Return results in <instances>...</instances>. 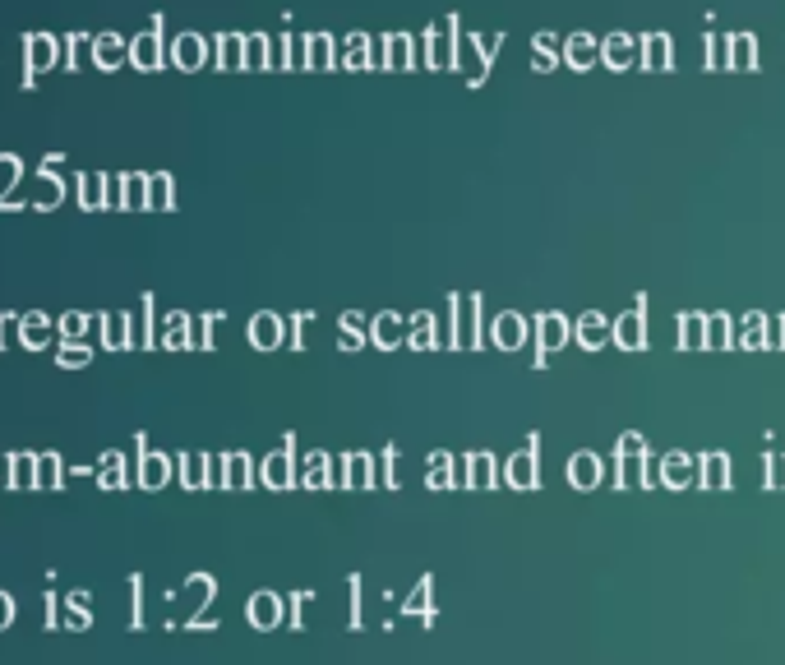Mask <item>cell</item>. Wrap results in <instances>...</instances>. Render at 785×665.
<instances>
[{"instance_id":"1","label":"cell","mask_w":785,"mask_h":665,"mask_svg":"<svg viewBox=\"0 0 785 665\" xmlns=\"http://www.w3.org/2000/svg\"><path fill=\"white\" fill-rule=\"evenodd\" d=\"M615 485H656V476L647 472V444H642L638 435H624V439H619Z\"/></svg>"},{"instance_id":"2","label":"cell","mask_w":785,"mask_h":665,"mask_svg":"<svg viewBox=\"0 0 785 665\" xmlns=\"http://www.w3.org/2000/svg\"><path fill=\"white\" fill-rule=\"evenodd\" d=\"M656 485H665V490H689V485H698V462H693L689 453H665L661 472H656Z\"/></svg>"},{"instance_id":"3","label":"cell","mask_w":785,"mask_h":665,"mask_svg":"<svg viewBox=\"0 0 785 665\" xmlns=\"http://www.w3.org/2000/svg\"><path fill=\"white\" fill-rule=\"evenodd\" d=\"M504 485H513V490H536V485H541V472H536V444H527L522 453H513V458L504 462Z\"/></svg>"},{"instance_id":"4","label":"cell","mask_w":785,"mask_h":665,"mask_svg":"<svg viewBox=\"0 0 785 665\" xmlns=\"http://www.w3.org/2000/svg\"><path fill=\"white\" fill-rule=\"evenodd\" d=\"M462 485L495 490V485H499V462L490 458V453H467V462H462Z\"/></svg>"},{"instance_id":"5","label":"cell","mask_w":785,"mask_h":665,"mask_svg":"<svg viewBox=\"0 0 785 665\" xmlns=\"http://www.w3.org/2000/svg\"><path fill=\"white\" fill-rule=\"evenodd\" d=\"M568 481H573V490H596V485L605 481V462L596 458V453H573V462H568Z\"/></svg>"},{"instance_id":"6","label":"cell","mask_w":785,"mask_h":665,"mask_svg":"<svg viewBox=\"0 0 785 665\" xmlns=\"http://www.w3.org/2000/svg\"><path fill=\"white\" fill-rule=\"evenodd\" d=\"M698 485L702 490H730V458H725V453H702Z\"/></svg>"},{"instance_id":"7","label":"cell","mask_w":785,"mask_h":665,"mask_svg":"<svg viewBox=\"0 0 785 665\" xmlns=\"http://www.w3.org/2000/svg\"><path fill=\"white\" fill-rule=\"evenodd\" d=\"M615 342L628 351L647 347V324H642V310H628V315L615 319Z\"/></svg>"},{"instance_id":"8","label":"cell","mask_w":785,"mask_h":665,"mask_svg":"<svg viewBox=\"0 0 785 665\" xmlns=\"http://www.w3.org/2000/svg\"><path fill=\"white\" fill-rule=\"evenodd\" d=\"M342 485H351V490L375 485V458H370V453H351V458L342 462Z\"/></svg>"},{"instance_id":"9","label":"cell","mask_w":785,"mask_h":665,"mask_svg":"<svg viewBox=\"0 0 785 665\" xmlns=\"http://www.w3.org/2000/svg\"><path fill=\"white\" fill-rule=\"evenodd\" d=\"M250 624L254 629H278L282 624V601L273 592H259L250 601Z\"/></svg>"},{"instance_id":"10","label":"cell","mask_w":785,"mask_h":665,"mask_svg":"<svg viewBox=\"0 0 785 665\" xmlns=\"http://www.w3.org/2000/svg\"><path fill=\"white\" fill-rule=\"evenodd\" d=\"M610 338H615V324H610L605 315H582L578 319V342L587 351H596L601 342H610Z\"/></svg>"},{"instance_id":"11","label":"cell","mask_w":785,"mask_h":665,"mask_svg":"<svg viewBox=\"0 0 785 665\" xmlns=\"http://www.w3.org/2000/svg\"><path fill=\"white\" fill-rule=\"evenodd\" d=\"M425 485H430V490H453V485H462L458 462L448 458V453H435V458H430V472H425Z\"/></svg>"},{"instance_id":"12","label":"cell","mask_w":785,"mask_h":665,"mask_svg":"<svg viewBox=\"0 0 785 665\" xmlns=\"http://www.w3.org/2000/svg\"><path fill=\"white\" fill-rule=\"evenodd\" d=\"M495 342L504 351L522 347V342H527V319H522V315H499L495 319Z\"/></svg>"},{"instance_id":"13","label":"cell","mask_w":785,"mask_h":665,"mask_svg":"<svg viewBox=\"0 0 785 665\" xmlns=\"http://www.w3.org/2000/svg\"><path fill=\"white\" fill-rule=\"evenodd\" d=\"M264 485H273V490H287V485H296V476H291V453L282 448V453H273V458L264 462Z\"/></svg>"},{"instance_id":"14","label":"cell","mask_w":785,"mask_h":665,"mask_svg":"<svg viewBox=\"0 0 785 665\" xmlns=\"http://www.w3.org/2000/svg\"><path fill=\"white\" fill-rule=\"evenodd\" d=\"M536 328H541V351H555V347H564V342H568V333H573V324H568L564 315H545Z\"/></svg>"},{"instance_id":"15","label":"cell","mask_w":785,"mask_h":665,"mask_svg":"<svg viewBox=\"0 0 785 665\" xmlns=\"http://www.w3.org/2000/svg\"><path fill=\"white\" fill-rule=\"evenodd\" d=\"M301 485H310V490H324V485H333V462H328L324 453H314L310 467H305V481Z\"/></svg>"},{"instance_id":"16","label":"cell","mask_w":785,"mask_h":665,"mask_svg":"<svg viewBox=\"0 0 785 665\" xmlns=\"http://www.w3.org/2000/svg\"><path fill=\"white\" fill-rule=\"evenodd\" d=\"M398 328H402L398 315H379L375 319V342H379V347H398V342H402Z\"/></svg>"},{"instance_id":"17","label":"cell","mask_w":785,"mask_h":665,"mask_svg":"<svg viewBox=\"0 0 785 665\" xmlns=\"http://www.w3.org/2000/svg\"><path fill=\"white\" fill-rule=\"evenodd\" d=\"M435 319L430 315H416L411 319V347H435Z\"/></svg>"},{"instance_id":"18","label":"cell","mask_w":785,"mask_h":665,"mask_svg":"<svg viewBox=\"0 0 785 665\" xmlns=\"http://www.w3.org/2000/svg\"><path fill=\"white\" fill-rule=\"evenodd\" d=\"M730 342H735V333H730V319H725V315L707 319V347H730Z\"/></svg>"},{"instance_id":"19","label":"cell","mask_w":785,"mask_h":665,"mask_svg":"<svg viewBox=\"0 0 785 665\" xmlns=\"http://www.w3.org/2000/svg\"><path fill=\"white\" fill-rule=\"evenodd\" d=\"M762 328H767V319L749 315V319H744V333H739V342H744V347H762V342H767V333H762Z\"/></svg>"},{"instance_id":"20","label":"cell","mask_w":785,"mask_h":665,"mask_svg":"<svg viewBox=\"0 0 785 665\" xmlns=\"http://www.w3.org/2000/svg\"><path fill=\"white\" fill-rule=\"evenodd\" d=\"M278 342V319H254V347H273Z\"/></svg>"},{"instance_id":"21","label":"cell","mask_w":785,"mask_h":665,"mask_svg":"<svg viewBox=\"0 0 785 665\" xmlns=\"http://www.w3.org/2000/svg\"><path fill=\"white\" fill-rule=\"evenodd\" d=\"M702 328H707V319H698V315L684 319V347H707V333H702Z\"/></svg>"},{"instance_id":"22","label":"cell","mask_w":785,"mask_h":665,"mask_svg":"<svg viewBox=\"0 0 785 665\" xmlns=\"http://www.w3.org/2000/svg\"><path fill=\"white\" fill-rule=\"evenodd\" d=\"M227 476H231L227 485H250V458H241V453H236V458L227 462Z\"/></svg>"},{"instance_id":"23","label":"cell","mask_w":785,"mask_h":665,"mask_svg":"<svg viewBox=\"0 0 785 665\" xmlns=\"http://www.w3.org/2000/svg\"><path fill=\"white\" fill-rule=\"evenodd\" d=\"M384 485H402L398 481V453H393V448L384 453Z\"/></svg>"},{"instance_id":"24","label":"cell","mask_w":785,"mask_h":665,"mask_svg":"<svg viewBox=\"0 0 785 665\" xmlns=\"http://www.w3.org/2000/svg\"><path fill=\"white\" fill-rule=\"evenodd\" d=\"M425 605H430V582H421V587H416V596L407 601V610H425Z\"/></svg>"}]
</instances>
